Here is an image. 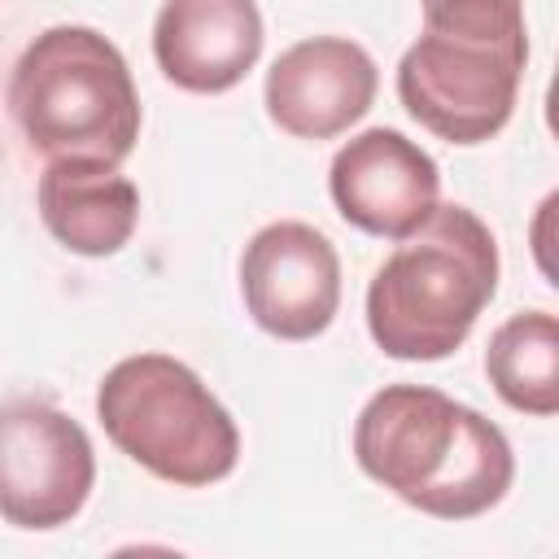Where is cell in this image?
Segmentation results:
<instances>
[{"label": "cell", "mask_w": 559, "mask_h": 559, "mask_svg": "<svg viewBox=\"0 0 559 559\" xmlns=\"http://www.w3.org/2000/svg\"><path fill=\"white\" fill-rule=\"evenodd\" d=\"M528 48L424 31L397 61V100L450 144H485L511 122Z\"/></svg>", "instance_id": "obj_5"}, {"label": "cell", "mask_w": 559, "mask_h": 559, "mask_svg": "<svg viewBox=\"0 0 559 559\" xmlns=\"http://www.w3.org/2000/svg\"><path fill=\"white\" fill-rule=\"evenodd\" d=\"M380 70L371 52L341 35H310L284 48L266 70V114L293 140H332L376 100Z\"/></svg>", "instance_id": "obj_9"}, {"label": "cell", "mask_w": 559, "mask_h": 559, "mask_svg": "<svg viewBox=\"0 0 559 559\" xmlns=\"http://www.w3.org/2000/svg\"><path fill=\"white\" fill-rule=\"evenodd\" d=\"M498 293V240L467 205H432L367 284V332L402 362L450 358Z\"/></svg>", "instance_id": "obj_2"}, {"label": "cell", "mask_w": 559, "mask_h": 559, "mask_svg": "<svg viewBox=\"0 0 559 559\" xmlns=\"http://www.w3.org/2000/svg\"><path fill=\"white\" fill-rule=\"evenodd\" d=\"M354 459L432 520H476L515 480L507 432L428 384H384L354 419Z\"/></svg>", "instance_id": "obj_1"}, {"label": "cell", "mask_w": 559, "mask_h": 559, "mask_svg": "<svg viewBox=\"0 0 559 559\" xmlns=\"http://www.w3.org/2000/svg\"><path fill=\"white\" fill-rule=\"evenodd\" d=\"M240 297L266 336L314 341L341 310V258L310 223H266L240 253Z\"/></svg>", "instance_id": "obj_7"}, {"label": "cell", "mask_w": 559, "mask_h": 559, "mask_svg": "<svg viewBox=\"0 0 559 559\" xmlns=\"http://www.w3.org/2000/svg\"><path fill=\"white\" fill-rule=\"evenodd\" d=\"M419 9H424V31L476 39V44L528 48L524 0H419Z\"/></svg>", "instance_id": "obj_13"}, {"label": "cell", "mask_w": 559, "mask_h": 559, "mask_svg": "<svg viewBox=\"0 0 559 559\" xmlns=\"http://www.w3.org/2000/svg\"><path fill=\"white\" fill-rule=\"evenodd\" d=\"M9 114L44 157L122 162L140 140L131 66L92 26H48L22 48L9 79Z\"/></svg>", "instance_id": "obj_3"}, {"label": "cell", "mask_w": 559, "mask_h": 559, "mask_svg": "<svg viewBox=\"0 0 559 559\" xmlns=\"http://www.w3.org/2000/svg\"><path fill=\"white\" fill-rule=\"evenodd\" d=\"M262 39L253 0H162L153 22L157 70L197 96L236 87L258 66Z\"/></svg>", "instance_id": "obj_10"}, {"label": "cell", "mask_w": 559, "mask_h": 559, "mask_svg": "<svg viewBox=\"0 0 559 559\" xmlns=\"http://www.w3.org/2000/svg\"><path fill=\"white\" fill-rule=\"evenodd\" d=\"M96 485V450L79 419L52 402L0 406V520L48 533L70 524Z\"/></svg>", "instance_id": "obj_6"}, {"label": "cell", "mask_w": 559, "mask_h": 559, "mask_svg": "<svg viewBox=\"0 0 559 559\" xmlns=\"http://www.w3.org/2000/svg\"><path fill=\"white\" fill-rule=\"evenodd\" d=\"M485 376L498 397L520 415L559 411V323L550 310L511 314L485 349Z\"/></svg>", "instance_id": "obj_12"}, {"label": "cell", "mask_w": 559, "mask_h": 559, "mask_svg": "<svg viewBox=\"0 0 559 559\" xmlns=\"http://www.w3.org/2000/svg\"><path fill=\"white\" fill-rule=\"evenodd\" d=\"M105 437L144 472L179 489H205L236 472L240 428L205 380L170 354H131L96 389Z\"/></svg>", "instance_id": "obj_4"}, {"label": "cell", "mask_w": 559, "mask_h": 559, "mask_svg": "<svg viewBox=\"0 0 559 559\" xmlns=\"http://www.w3.org/2000/svg\"><path fill=\"white\" fill-rule=\"evenodd\" d=\"M328 192L349 227L380 240H402L432 214L441 197V170L402 131L367 127L336 148Z\"/></svg>", "instance_id": "obj_8"}, {"label": "cell", "mask_w": 559, "mask_h": 559, "mask_svg": "<svg viewBox=\"0 0 559 559\" xmlns=\"http://www.w3.org/2000/svg\"><path fill=\"white\" fill-rule=\"evenodd\" d=\"M39 218L48 236L79 258L118 253L140 223V192L118 170V162L100 157H52L35 188Z\"/></svg>", "instance_id": "obj_11"}]
</instances>
